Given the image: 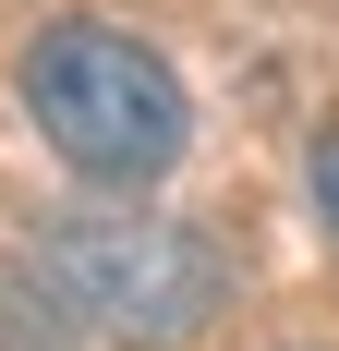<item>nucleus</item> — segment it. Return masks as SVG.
I'll return each mask as SVG.
<instances>
[{
  "instance_id": "1",
  "label": "nucleus",
  "mask_w": 339,
  "mask_h": 351,
  "mask_svg": "<svg viewBox=\"0 0 339 351\" xmlns=\"http://www.w3.org/2000/svg\"><path fill=\"white\" fill-rule=\"evenodd\" d=\"M25 121L49 134L73 182H109V194H145V182L182 170V145H194V97H182V73L145 49V36L97 25V12H61V25L25 36Z\"/></svg>"
},
{
  "instance_id": "2",
  "label": "nucleus",
  "mask_w": 339,
  "mask_h": 351,
  "mask_svg": "<svg viewBox=\"0 0 339 351\" xmlns=\"http://www.w3.org/2000/svg\"><path fill=\"white\" fill-rule=\"evenodd\" d=\"M36 291L109 351H182L218 315L231 279H218L206 230H182L158 206H97V218H49L36 230Z\"/></svg>"
},
{
  "instance_id": "3",
  "label": "nucleus",
  "mask_w": 339,
  "mask_h": 351,
  "mask_svg": "<svg viewBox=\"0 0 339 351\" xmlns=\"http://www.w3.org/2000/svg\"><path fill=\"white\" fill-rule=\"evenodd\" d=\"M303 170H315V206H327V230H339V121L315 134V158H303Z\"/></svg>"
}]
</instances>
